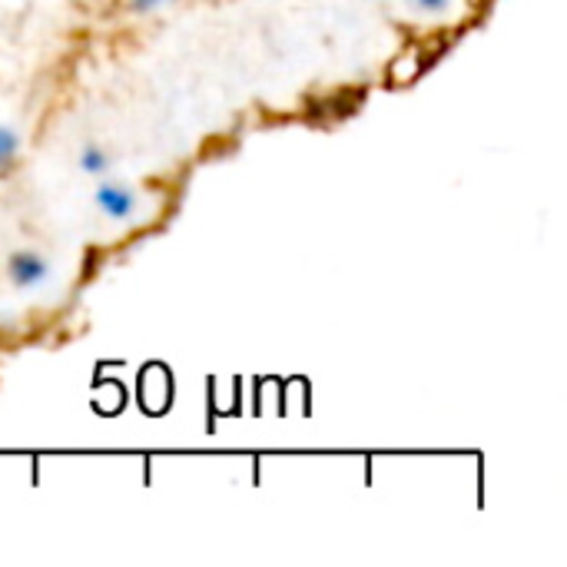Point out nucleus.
Listing matches in <instances>:
<instances>
[{
  "label": "nucleus",
  "mask_w": 567,
  "mask_h": 567,
  "mask_svg": "<svg viewBox=\"0 0 567 567\" xmlns=\"http://www.w3.org/2000/svg\"><path fill=\"white\" fill-rule=\"evenodd\" d=\"M163 3H173V0H130V10L133 13H150V10H156Z\"/></svg>",
  "instance_id": "obj_6"
},
{
  "label": "nucleus",
  "mask_w": 567,
  "mask_h": 567,
  "mask_svg": "<svg viewBox=\"0 0 567 567\" xmlns=\"http://www.w3.org/2000/svg\"><path fill=\"white\" fill-rule=\"evenodd\" d=\"M17 153H20V136L10 126H0V166L13 163Z\"/></svg>",
  "instance_id": "obj_4"
},
{
  "label": "nucleus",
  "mask_w": 567,
  "mask_h": 567,
  "mask_svg": "<svg viewBox=\"0 0 567 567\" xmlns=\"http://www.w3.org/2000/svg\"><path fill=\"white\" fill-rule=\"evenodd\" d=\"M7 276L17 289H37L47 282L50 276V262L40 256V252H30V249H20L7 259Z\"/></svg>",
  "instance_id": "obj_2"
},
{
  "label": "nucleus",
  "mask_w": 567,
  "mask_h": 567,
  "mask_svg": "<svg viewBox=\"0 0 567 567\" xmlns=\"http://www.w3.org/2000/svg\"><path fill=\"white\" fill-rule=\"evenodd\" d=\"M76 166L86 173V176H103L110 169V153L96 143H86L76 156Z\"/></svg>",
  "instance_id": "obj_3"
},
{
  "label": "nucleus",
  "mask_w": 567,
  "mask_h": 567,
  "mask_svg": "<svg viewBox=\"0 0 567 567\" xmlns=\"http://www.w3.org/2000/svg\"><path fill=\"white\" fill-rule=\"evenodd\" d=\"M93 203H96V209H100L106 219H113V223H126V219H133V216L140 213V196H136V189H130V186H123V183H100L96 193H93Z\"/></svg>",
  "instance_id": "obj_1"
},
{
  "label": "nucleus",
  "mask_w": 567,
  "mask_h": 567,
  "mask_svg": "<svg viewBox=\"0 0 567 567\" xmlns=\"http://www.w3.org/2000/svg\"><path fill=\"white\" fill-rule=\"evenodd\" d=\"M422 13H445L452 7V0H412Z\"/></svg>",
  "instance_id": "obj_5"
}]
</instances>
